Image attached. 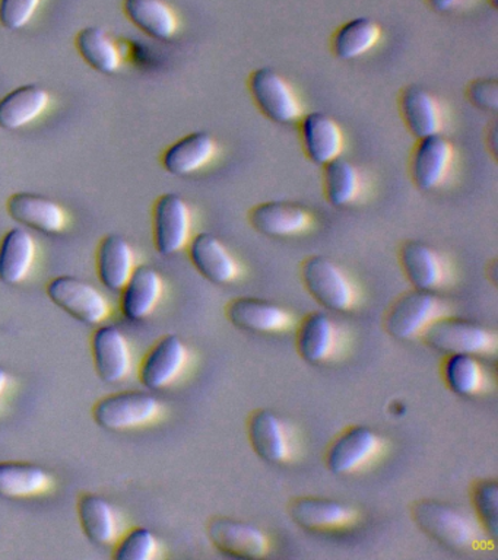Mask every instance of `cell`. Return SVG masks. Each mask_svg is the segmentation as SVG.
Wrapping results in <instances>:
<instances>
[{"mask_svg": "<svg viewBox=\"0 0 498 560\" xmlns=\"http://www.w3.org/2000/svg\"><path fill=\"white\" fill-rule=\"evenodd\" d=\"M466 100L480 112L496 114L498 112L497 78H475L465 88Z\"/></svg>", "mask_w": 498, "mask_h": 560, "instance_id": "cell-38", "label": "cell"}, {"mask_svg": "<svg viewBox=\"0 0 498 560\" xmlns=\"http://www.w3.org/2000/svg\"><path fill=\"white\" fill-rule=\"evenodd\" d=\"M217 155V140L205 130L192 131L170 144L161 164L169 174L183 177L202 170Z\"/></svg>", "mask_w": 498, "mask_h": 560, "instance_id": "cell-23", "label": "cell"}, {"mask_svg": "<svg viewBox=\"0 0 498 560\" xmlns=\"http://www.w3.org/2000/svg\"><path fill=\"white\" fill-rule=\"evenodd\" d=\"M444 384L458 397H474L485 387V371L474 354H448L441 366Z\"/></svg>", "mask_w": 498, "mask_h": 560, "instance_id": "cell-34", "label": "cell"}, {"mask_svg": "<svg viewBox=\"0 0 498 560\" xmlns=\"http://www.w3.org/2000/svg\"><path fill=\"white\" fill-rule=\"evenodd\" d=\"M36 241L24 228L15 226L0 241V282L19 284L32 270Z\"/></svg>", "mask_w": 498, "mask_h": 560, "instance_id": "cell-27", "label": "cell"}, {"mask_svg": "<svg viewBox=\"0 0 498 560\" xmlns=\"http://www.w3.org/2000/svg\"><path fill=\"white\" fill-rule=\"evenodd\" d=\"M397 258L406 280L417 291L439 292L449 282L448 262L424 241H405L401 244Z\"/></svg>", "mask_w": 498, "mask_h": 560, "instance_id": "cell-14", "label": "cell"}, {"mask_svg": "<svg viewBox=\"0 0 498 560\" xmlns=\"http://www.w3.org/2000/svg\"><path fill=\"white\" fill-rule=\"evenodd\" d=\"M76 47L82 59L99 72L112 74L120 68L119 50L100 26L81 30L76 37Z\"/></svg>", "mask_w": 498, "mask_h": 560, "instance_id": "cell-35", "label": "cell"}, {"mask_svg": "<svg viewBox=\"0 0 498 560\" xmlns=\"http://www.w3.org/2000/svg\"><path fill=\"white\" fill-rule=\"evenodd\" d=\"M476 523L485 536L496 540L498 536V485L494 479L475 481L471 490Z\"/></svg>", "mask_w": 498, "mask_h": 560, "instance_id": "cell-36", "label": "cell"}, {"mask_svg": "<svg viewBox=\"0 0 498 560\" xmlns=\"http://www.w3.org/2000/svg\"><path fill=\"white\" fill-rule=\"evenodd\" d=\"M448 314V302L439 293L413 289L402 293L389 306L383 318V328L393 339L414 340L421 337L432 323Z\"/></svg>", "mask_w": 498, "mask_h": 560, "instance_id": "cell-3", "label": "cell"}, {"mask_svg": "<svg viewBox=\"0 0 498 560\" xmlns=\"http://www.w3.org/2000/svg\"><path fill=\"white\" fill-rule=\"evenodd\" d=\"M159 551L155 534L146 527L129 529L116 545V560H151Z\"/></svg>", "mask_w": 498, "mask_h": 560, "instance_id": "cell-37", "label": "cell"}, {"mask_svg": "<svg viewBox=\"0 0 498 560\" xmlns=\"http://www.w3.org/2000/svg\"><path fill=\"white\" fill-rule=\"evenodd\" d=\"M8 385V372L5 368L0 366V400H2L3 393Z\"/></svg>", "mask_w": 498, "mask_h": 560, "instance_id": "cell-42", "label": "cell"}, {"mask_svg": "<svg viewBox=\"0 0 498 560\" xmlns=\"http://www.w3.org/2000/svg\"><path fill=\"white\" fill-rule=\"evenodd\" d=\"M397 108L405 129L415 139L441 133L444 126L443 108L437 96L418 83L402 88L397 95Z\"/></svg>", "mask_w": 498, "mask_h": 560, "instance_id": "cell-19", "label": "cell"}, {"mask_svg": "<svg viewBox=\"0 0 498 560\" xmlns=\"http://www.w3.org/2000/svg\"><path fill=\"white\" fill-rule=\"evenodd\" d=\"M287 511L292 523L313 533L338 532L351 527L358 518V512L348 503L322 497L291 499Z\"/></svg>", "mask_w": 498, "mask_h": 560, "instance_id": "cell-15", "label": "cell"}, {"mask_svg": "<svg viewBox=\"0 0 498 560\" xmlns=\"http://www.w3.org/2000/svg\"><path fill=\"white\" fill-rule=\"evenodd\" d=\"M51 476L42 466L24 462H0V498L34 497L50 488Z\"/></svg>", "mask_w": 498, "mask_h": 560, "instance_id": "cell-33", "label": "cell"}, {"mask_svg": "<svg viewBox=\"0 0 498 560\" xmlns=\"http://www.w3.org/2000/svg\"><path fill=\"white\" fill-rule=\"evenodd\" d=\"M154 245L161 256H173L190 241L192 214L189 205L177 192H164L152 209Z\"/></svg>", "mask_w": 498, "mask_h": 560, "instance_id": "cell-10", "label": "cell"}, {"mask_svg": "<svg viewBox=\"0 0 498 560\" xmlns=\"http://www.w3.org/2000/svg\"><path fill=\"white\" fill-rule=\"evenodd\" d=\"M187 252L196 271L213 284L235 282L242 275V266L234 254L218 236L200 232L190 238Z\"/></svg>", "mask_w": 498, "mask_h": 560, "instance_id": "cell-18", "label": "cell"}, {"mask_svg": "<svg viewBox=\"0 0 498 560\" xmlns=\"http://www.w3.org/2000/svg\"><path fill=\"white\" fill-rule=\"evenodd\" d=\"M100 282L112 292H120L135 269L134 249L121 235L111 234L100 241L95 256Z\"/></svg>", "mask_w": 498, "mask_h": 560, "instance_id": "cell-26", "label": "cell"}, {"mask_svg": "<svg viewBox=\"0 0 498 560\" xmlns=\"http://www.w3.org/2000/svg\"><path fill=\"white\" fill-rule=\"evenodd\" d=\"M164 283L159 271L150 266L135 267L132 275L121 289V314L130 322H142L150 317L163 296Z\"/></svg>", "mask_w": 498, "mask_h": 560, "instance_id": "cell-24", "label": "cell"}, {"mask_svg": "<svg viewBox=\"0 0 498 560\" xmlns=\"http://www.w3.org/2000/svg\"><path fill=\"white\" fill-rule=\"evenodd\" d=\"M382 38V28L367 16L354 18L340 24L331 37L332 55L336 59L349 61L373 50Z\"/></svg>", "mask_w": 498, "mask_h": 560, "instance_id": "cell-28", "label": "cell"}, {"mask_svg": "<svg viewBox=\"0 0 498 560\" xmlns=\"http://www.w3.org/2000/svg\"><path fill=\"white\" fill-rule=\"evenodd\" d=\"M78 518L82 532L93 545L108 546L116 541L119 524L112 503L95 493H84L78 501Z\"/></svg>", "mask_w": 498, "mask_h": 560, "instance_id": "cell-29", "label": "cell"}, {"mask_svg": "<svg viewBox=\"0 0 498 560\" xmlns=\"http://www.w3.org/2000/svg\"><path fill=\"white\" fill-rule=\"evenodd\" d=\"M247 438L262 462L282 466L294 454V441L286 420L270 409H257L248 416Z\"/></svg>", "mask_w": 498, "mask_h": 560, "instance_id": "cell-12", "label": "cell"}, {"mask_svg": "<svg viewBox=\"0 0 498 560\" xmlns=\"http://www.w3.org/2000/svg\"><path fill=\"white\" fill-rule=\"evenodd\" d=\"M47 296L72 318L99 326L111 315V305L93 284L76 276H58L47 284Z\"/></svg>", "mask_w": 498, "mask_h": 560, "instance_id": "cell-8", "label": "cell"}, {"mask_svg": "<svg viewBox=\"0 0 498 560\" xmlns=\"http://www.w3.org/2000/svg\"><path fill=\"white\" fill-rule=\"evenodd\" d=\"M428 7L437 13L454 11L463 0H426Z\"/></svg>", "mask_w": 498, "mask_h": 560, "instance_id": "cell-40", "label": "cell"}, {"mask_svg": "<svg viewBox=\"0 0 498 560\" xmlns=\"http://www.w3.org/2000/svg\"><path fill=\"white\" fill-rule=\"evenodd\" d=\"M160 401L143 389L108 394L93 407L94 422L106 431L120 432L143 427L157 419Z\"/></svg>", "mask_w": 498, "mask_h": 560, "instance_id": "cell-6", "label": "cell"}, {"mask_svg": "<svg viewBox=\"0 0 498 560\" xmlns=\"http://www.w3.org/2000/svg\"><path fill=\"white\" fill-rule=\"evenodd\" d=\"M300 278L309 295L331 313L344 314L356 308V284L332 258L321 254L305 257L300 265Z\"/></svg>", "mask_w": 498, "mask_h": 560, "instance_id": "cell-2", "label": "cell"}, {"mask_svg": "<svg viewBox=\"0 0 498 560\" xmlns=\"http://www.w3.org/2000/svg\"><path fill=\"white\" fill-rule=\"evenodd\" d=\"M421 337L428 348L444 357L456 353L485 357L497 349L496 332L472 319L452 317L449 314L432 323Z\"/></svg>", "mask_w": 498, "mask_h": 560, "instance_id": "cell-4", "label": "cell"}, {"mask_svg": "<svg viewBox=\"0 0 498 560\" xmlns=\"http://www.w3.org/2000/svg\"><path fill=\"white\" fill-rule=\"evenodd\" d=\"M95 372L106 384H116L129 375L132 354L128 339L115 326L99 327L91 340Z\"/></svg>", "mask_w": 498, "mask_h": 560, "instance_id": "cell-22", "label": "cell"}, {"mask_svg": "<svg viewBox=\"0 0 498 560\" xmlns=\"http://www.w3.org/2000/svg\"><path fill=\"white\" fill-rule=\"evenodd\" d=\"M322 168L323 196L327 203L336 209L356 203L362 190L361 174L357 166L340 155Z\"/></svg>", "mask_w": 498, "mask_h": 560, "instance_id": "cell-31", "label": "cell"}, {"mask_svg": "<svg viewBox=\"0 0 498 560\" xmlns=\"http://www.w3.org/2000/svg\"><path fill=\"white\" fill-rule=\"evenodd\" d=\"M453 160V144L443 133L417 139L409 158L410 182L418 190H437L449 177Z\"/></svg>", "mask_w": 498, "mask_h": 560, "instance_id": "cell-11", "label": "cell"}, {"mask_svg": "<svg viewBox=\"0 0 498 560\" xmlns=\"http://www.w3.org/2000/svg\"><path fill=\"white\" fill-rule=\"evenodd\" d=\"M189 352L177 335H165L146 354L139 366V381L147 389L159 392L172 385L187 365Z\"/></svg>", "mask_w": 498, "mask_h": 560, "instance_id": "cell-17", "label": "cell"}, {"mask_svg": "<svg viewBox=\"0 0 498 560\" xmlns=\"http://www.w3.org/2000/svg\"><path fill=\"white\" fill-rule=\"evenodd\" d=\"M225 315L239 330L256 332V335L287 331L294 324L290 311L277 302L262 300V298H234L227 304Z\"/></svg>", "mask_w": 498, "mask_h": 560, "instance_id": "cell-16", "label": "cell"}, {"mask_svg": "<svg viewBox=\"0 0 498 560\" xmlns=\"http://www.w3.org/2000/svg\"><path fill=\"white\" fill-rule=\"evenodd\" d=\"M410 516L428 538L452 551L474 550L484 534L472 516L437 499L415 501Z\"/></svg>", "mask_w": 498, "mask_h": 560, "instance_id": "cell-1", "label": "cell"}, {"mask_svg": "<svg viewBox=\"0 0 498 560\" xmlns=\"http://www.w3.org/2000/svg\"><path fill=\"white\" fill-rule=\"evenodd\" d=\"M7 210L14 221L43 234H58L65 226L63 209L49 197L36 192H14L8 197Z\"/></svg>", "mask_w": 498, "mask_h": 560, "instance_id": "cell-25", "label": "cell"}, {"mask_svg": "<svg viewBox=\"0 0 498 560\" xmlns=\"http://www.w3.org/2000/svg\"><path fill=\"white\" fill-rule=\"evenodd\" d=\"M49 92L37 85H24L0 100V127L5 130L21 129L36 120L49 105Z\"/></svg>", "mask_w": 498, "mask_h": 560, "instance_id": "cell-30", "label": "cell"}, {"mask_svg": "<svg viewBox=\"0 0 498 560\" xmlns=\"http://www.w3.org/2000/svg\"><path fill=\"white\" fill-rule=\"evenodd\" d=\"M40 0H0V25L20 30L27 25Z\"/></svg>", "mask_w": 498, "mask_h": 560, "instance_id": "cell-39", "label": "cell"}, {"mask_svg": "<svg viewBox=\"0 0 498 560\" xmlns=\"http://www.w3.org/2000/svg\"><path fill=\"white\" fill-rule=\"evenodd\" d=\"M247 90L262 116L275 125H292L304 114L294 88L269 66L252 70L247 78Z\"/></svg>", "mask_w": 498, "mask_h": 560, "instance_id": "cell-5", "label": "cell"}, {"mask_svg": "<svg viewBox=\"0 0 498 560\" xmlns=\"http://www.w3.org/2000/svg\"><path fill=\"white\" fill-rule=\"evenodd\" d=\"M489 2H491L494 7H496V0H489Z\"/></svg>", "mask_w": 498, "mask_h": 560, "instance_id": "cell-43", "label": "cell"}, {"mask_svg": "<svg viewBox=\"0 0 498 560\" xmlns=\"http://www.w3.org/2000/svg\"><path fill=\"white\" fill-rule=\"evenodd\" d=\"M207 536L220 553L235 559H264L270 550L268 534L246 521L213 516L207 524Z\"/></svg>", "mask_w": 498, "mask_h": 560, "instance_id": "cell-9", "label": "cell"}, {"mask_svg": "<svg viewBox=\"0 0 498 560\" xmlns=\"http://www.w3.org/2000/svg\"><path fill=\"white\" fill-rule=\"evenodd\" d=\"M124 12L142 33L167 42L178 28L176 13L164 0H124Z\"/></svg>", "mask_w": 498, "mask_h": 560, "instance_id": "cell-32", "label": "cell"}, {"mask_svg": "<svg viewBox=\"0 0 498 560\" xmlns=\"http://www.w3.org/2000/svg\"><path fill=\"white\" fill-rule=\"evenodd\" d=\"M382 448V436L374 429L364 424L349 427L327 446L326 468L335 476L354 475L378 458Z\"/></svg>", "mask_w": 498, "mask_h": 560, "instance_id": "cell-7", "label": "cell"}, {"mask_svg": "<svg viewBox=\"0 0 498 560\" xmlns=\"http://www.w3.org/2000/svg\"><path fill=\"white\" fill-rule=\"evenodd\" d=\"M247 219L253 230L269 238H291L304 234L314 223L308 208L287 200H268L252 206Z\"/></svg>", "mask_w": 498, "mask_h": 560, "instance_id": "cell-13", "label": "cell"}, {"mask_svg": "<svg viewBox=\"0 0 498 560\" xmlns=\"http://www.w3.org/2000/svg\"><path fill=\"white\" fill-rule=\"evenodd\" d=\"M301 149L312 164L323 166L343 155L344 133L329 114L312 112L299 120Z\"/></svg>", "mask_w": 498, "mask_h": 560, "instance_id": "cell-20", "label": "cell"}, {"mask_svg": "<svg viewBox=\"0 0 498 560\" xmlns=\"http://www.w3.org/2000/svg\"><path fill=\"white\" fill-rule=\"evenodd\" d=\"M497 125L493 122L491 127L487 131V138H485V144H487V149L489 153H491L494 160L497 161Z\"/></svg>", "mask_w": 498, "mask_h": 560, "instance_id": "cell-41", "label": "cell"}, {"mask_svg": "<svg viewBox=\"0 0 498 560\" xmlns=\"http://www.w3.org/2000/svg\"><path fill=\"white\" fill-rule=\"evenodd\" d=\"M340 343V330L335 319L313 311L301 319L297 327V352L310 365H322L335 357Z\"/></svg>", "mask_w": 498, "mask_h": 560, "instance_id": "cell-21", "label": "cell"}]
</instances>
